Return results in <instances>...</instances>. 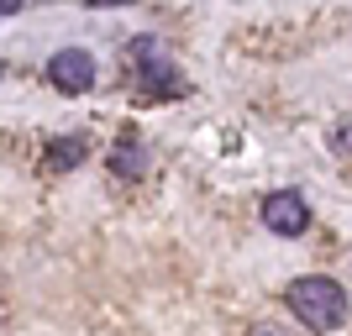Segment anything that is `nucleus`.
<instances>
[{"instance_id": "obj_1", "label": "nucleus", "mask_w": 352, "mask_h": 336, "mask_svg": "<svg viewBox=\"0 0 352 336\" xmlns=\"http://www.w3.org/2000/svg\"><path fill=\"white\" fill-rule=\"evenodd\" d=\"M284 300H289V310L310 326V331H331V326L347 321V289H342L337 278L305 273V278H294V284H289Z\"/></svg>"}, {"instance_id": "obj_2", "label": "nucleus", "mask_w": 352, "mask_h": 336, "mask_svg": "<svg viewBox=\"0 0 352 336\" xmlns=\"http://www.w3.org/2000/svg\"><path fill=\"white\" fill-rule=\"evenodd\" d=\"M132 69H137V85H142V95H184V79H179L174 58L163 53L158 37H132Z\"/></svg>"}, {"instance_id": "obj_3", "label": "nucleus", "mask_w": 352, "mask_h": 336, "mask_svg": "<svg viewBox=\"0 0 352 336\" xmlns=\"http://www.w3.org/2000/svg\"><path fill=\"white\" fill-rule=\"evenodd\" d=\"M95 53H85V47H58L53 58H47V85L53 89H69V95H79V89H95Z\"/></svg>"}, {"instance_id": "obj_4", "label": "nucleus", "mask_w": 352, "mask_h": 336, "mask_svg": "<svg viewBox=\"0 0 352 336\" xmlns=\"http://www.w3.org/2000/svg\"><path fill=\"white\" fill-rule=\"evenodd\" d=\"M263 226L274 236H300L310 226V205H305V194L300 190H274L263 200Z\"/></svg>"}, {"instance_id": "obj_5", "label": "nucleus", "mask_w": 352, "mask_h": 336, "mask_svg": "<svg viewBox=\"0 0 352 336\" xmlns=\"http://www.w3.org/2000/svg\"><path fill=\"white\" fill-rule=\"evenodd\" d=\"M85 153H89V142L79 132H74V137H53L47 153H43V168H47V174H69V168L85 163Z\"/></svg>"}, {"instance_id": "obj_6", "label": "nucleus", "mask_w": 352, "mask_h": 336, "mask_svg": "<svg viewBox=\"0 0 352 336\" xmlns=\"http://www.w3.org/2000/svg\"><path fill=\"white\" fill-rule=\"evenodd\" d=\"M111 168H116L121 179H137V174H147V147L137 142L132 132L116 142V153H111Z\"/></svg>"}, {"instance_id": "obj_7", "label": "nucleus", "mask_w": 352, "mask_h": 336, "mask_svg": "<svg viewBox=\"0 0 352 336\" xmlns=\"http://www.w3.org/2000/svg\"><path fill=\"white\" fill-rule=\"evenodd\" d=\"M337 153H342V158H352V121H342V126H337Z\"/></svg>"}, {"instance_id": "obj_8", "label": "nucleus", "mask_w": 352, "mask_h": 336, "mask_svg": "<svg viewBox=\"0 0 352 336\" xmlns=\"http://www.w3.org/2000/svg\"><path fill=\"white\" fill-rule=\"evenodd\" d=\"M16 11V0H0V16H11Z\"/></svg>"}, {"instance_id": "obj_9", "label": "nucleus", "mask_w": 352, "mask_h": 336, "mask_svg": "<svg viewBox=\"0 0 352 336\" xmlns=\"http://www.w3.org/2000/svg\"><path fill=\"white\" fill-rule=\"evenodd\" d=\"M258 336H274V331H258Z\"/></svg>"}]
</instances>
